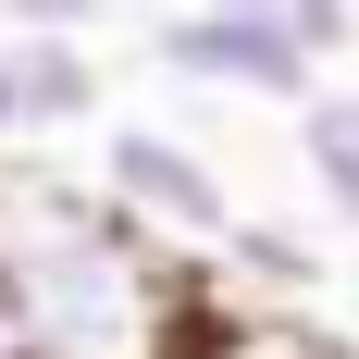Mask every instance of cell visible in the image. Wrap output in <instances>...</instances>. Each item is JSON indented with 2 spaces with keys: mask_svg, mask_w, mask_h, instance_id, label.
Instances as JSON below:
<instances>
[{
  "mask_svg": "<svg viewBox=\"0 0 359 359\" xmlns=\"http://www.w3.org/2000/svg\"><path fill=\"white\" fill-rule=\"evenodd\" d=\"M149 74H161V87H186V100H248V111H285V124L334 87L310 50H285V37L236 25V13H211V0H186V13H161V25H149Z\"/></svg>",
  "mask_w": 359,
  "mask_h": 359,
  "instance_id": "277c9868",
  "label": "cell"
},
{
  "mask_svg": "<svg viewBox=\"0 0 359 359\" xmlns=\"http://www.w3.org/2000/svg\"><path fill=\"white\" fill-rule=\"evenodd\" d=\"M0 359H25V310H13V285H0Z\"/></svg>",
  "mask_w": 359,
  "mask_h": 359,
  "instance_id": "ba28073f",
  "label": "cell"
},
{
  "mask_svg": "<svg viewBox=\"0 0 359 359\" xmlns=\"http://www.w3.org/2000/svg\"><path fill=\"white\" fill-rule=\"evenodd\" d=\"M100 37L111 0H0V161H50L62 137L111 124Z\"/></svg>",
  "mask_w": 359,
  "mask_h": 359,
  "instance_id": "7a4b0ae2",
  "label": "cell"
},
{
  "mask_svg": "<svg viewBox=\"0 0 359 359\" xmlns=\"http://www.w3.org/2000/svg\"><path fill=\"white\" fill-rule=\"evenodd\" d=\"M211 285H236V310H248V323H297V310L334 285V248L310 236V223L248 211V223H236V248L211 260Z\"/></svg>",
  "mask_w": 359,
  "mask_h": 359,
  "instance_id": "5b68a950",
  "label": "cell"
},
{
  "mask_svg": "<svg viewBox=\"0 0 359 359\" xmlns=\"http://www.w3.org/2000/svg\"><path fill=\"white\" fill-rule=\"evenodd\" d=\"M0 285L25 310V359H198L223 334L211 273L149 248L100 174L0 161Z\"/></svg>",
  "mask_w": 359,
  "mask_h": 359,
  "instance_id": "6da1fadb",
  "label": "cell"
},
{
  "mask_svg": "<svg viewBox=\"0 0 359 359\" xmlns=\"http://www.w3.org/2000/svg\"><path fill=\"white\" fill-rule=\"evenodd\" d=\"M297 174H310V198H323V223H359V87H323V100L285 124Z\"/></svg>",
  "mask_w": 359,
  "mask_h": 359,
  "instance_id": "8992f818",
  "label": "cell"
},
{
  "mask_svg": "<svg viewBox=\"0 0 359 359\" xmlns=\"http://www.w3.org/2000/svg\"><path fill=\"white\" fill-rule=\"evenodd\" d=\"M100 198L137 223L149 248H174L186 273H211V260L236 248V223H248L223 149L186 137V124H161V111H111L100 124Z\"/></svg>",
  "mask_w": 359,
  "mask_h": 359,
  "instance_id": "3957f363",
  "label": "cell"
},
{
  "mask_svg": "<svg viewBox=\"0 0 359 359\" xmlns=\"http://www.w3.org/2000/svg\"><path fill=\"white\" fill-rule=\"evenodd\" d=\"M211 13H236V25H260V37H285V50H310L323 74L359 50V0H211Z\"/></svg>",
  "mask_w": 359,
  "mask_h": 359,
  "instance_id": "52a82bcc",
  "label": "cell"
}]
</instances>
